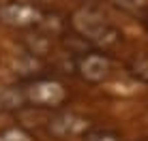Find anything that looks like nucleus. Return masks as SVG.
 Returning <instances> with one entry per match:
<instances>
[{
  "instance_id": "obj_4",
  "label": "nucleus",
  "mask_w": 148,
  "mask_h": 141,
  "mask_svg": "<svg viewBox=\"0 0 148 141\" xmlns=\"http://www.w3.org/2000/svg\"><path fill=\"white\" fill-rule=\"evenodd\" d=\"M77 70H79V75L84 79L97 83V81H103V79L110 75L112 64H110V60L105 58L103 54H86V56L79 58Z\"/></svg>"
},
{
  "instance_id": "obj_7",
  "label": "nucleus",
  "mask_w": 148,
  "mask_h": 141,
  "mask_svg": "<svg viewBox=\"0 0 148 141\" xmlns=\"http://www.w3.org/2000/svg\"><path fill=\"white\" fill-rule=\"evenodd\" d=\"M0 141H32V137L22 128H7L0 133Z\"/></svg>"
},
{
  "instance_id": "obj_3",
  "label": "nucleus",
  "mask_w": 148,
  "mask_h": 141,
  "mask_svg": "<svg viewBox=\"0 0 148 141\" xmlns=\"http://www.w3.org/2000/svg\"><path fill=\"white\" fill-rule=\"evenodd\" d=\"M0 22L13 28H34L43 24V13L28 2H7L0 7Z\"/></svg>"
},
{
  "instance_id": "obj_6",
  "label": "nucleus",
  "mask_w": 148,
  "mask_h": 141,
  "mask_svg": "<svg viewBox=\"0 0 148 141\" xmlns=\"http://www.w3.org/2000/svg\"><path fill=\"white\" fill-rule=\"evenodd\" d=\"M84 141H120V135L114 130H86L82 135Z\"/></svg>"
},
{
  "instance_id": "obj_2",
  "label": "nucleus",
  "mask_w": 148,
  "mask_h": 141,
  "mask_svg": "<svg viewBox=\"0 0 148 141\" xmlns=\"http://www.w3.org/2000/svg\"><path fill=\"white\" fill-rule=\"evenodd\" d=\"M19 98L32 107H58L67 98V90L58 79H34L24 88Z\"/></svg>"
},
{
  "instance_id": "obj_8",
  "label": "nucleus",
  "mask_w": 148,
  "mask_h": 141,
  "mask_svg": "<svg viewBox=\"0 0 148 141\" xmlns=\"http://www.w3.org/2000/svg\"><path fill=\"white\" fill-rule=\"evenodd\" d=\"M131 70H133L135 77H140V79H144V81H148V58L135 60L133 66H131Z\"/></svg>"
},
{
  "instance_id": "obj_5",
  "label": "nucleus",
  "mask_w": 148,
  "mask_h": 141,
  "mask_svg": "<svg viewBox=\"0 0 148 141\" xmlns=\"http://www.w3.org/2000/svg\"><path fill=\"white\" fill-rule=\"evenodd\" d=\"M49 128H52L56 135H60V137H67V135H84L86 130H88V122H86L84 118H79V115H75V113H64V115H60V118H56L54 122L49 124Z\"/></svg>"
},
{
  "instance_id": "obj_1",
  "label": "nucleus",
  "mask_w": 148,
  "mask_h": 141,
  "mask_svg": "<svg viewBox=\"0 0 148 141\" xmlns=\"http://www.w3.org/2000/svg\"><path fill=\"white\" fill-rule=\"evenodd\" d=\"M73 28L82 39L101 47H114L120 39L118 30L95 9H79L73 15Z\"/></svg>"
}]
</instances>
